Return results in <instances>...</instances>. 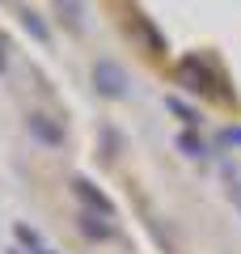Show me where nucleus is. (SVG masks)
Segmentation results:
<instances>
[{"instance_id": "obj_1", "label": "nucleus", "mask_w": 241, "mask_h": 254, "mask_svg": "<svg viewBox=\"0 0 241 254\" xmlns=\"http://www.w3.org/2000/svg\"><path fill=\"white\" fill-rule=\"evenodd\" d=\"M174 81L182 85L186 93H212V85H216V76H212V68H207L199 55H186V60H178V68H174Z\"/></svg>"}, {"instance_id": "obj_11", "label": "nucleus", "mask_w": 241, "mask_h": 254, "mask_svg": "<svg viewBox=\"0 0 241 254\" xmlns=\"http://www.w3.org/2000/svg\"><path fill=\"white\" fill-rule=\"evenodd\" d=\"M220 144H241V127H229V131L220 136Z\"/></svg>"}, {"instance_id": "obj_4", "label": "nucleus", "mask_w": 241, "mask_h": 254, "mask_svg": "<svg viewBox=\"0 0 241 254\" xmlns=\"http://www.w3.org/2000/svg\"><path fill=\"white\" fill-rule=\"evenodd\" d=\"M127 34H131V38H135V43H140L148 55H165V38L157 34V26H152L144 13H135V9L127 13Z\"/></svg>"}, {"instance_id": "obj_8", "label": "nucleus", "mask_w": 241, "mask_h": 254, "mask_svg": "<svg viewBox=\"0 0 241 254\" xmlns=\"http://www.w3.org/2000/svg\"><path fill=\"white\" fill-rule=\"evenodd\" d=\"M21 26H26V30H30V34H34V38H38V43H47V38H51V30H47V21H43V17H38V13H34V9H21Z\"/></svg>"}, {"instance_id": "obj_6", "label": "nucleus", "mask_w": 241, "mask_h": 254, "mask_svg": "<svg viewBox=\"0 0 241 254\" xmlns=\"http://www.w3.org/2000/svg\"><path fill=\"white\" fill-rule=\"evenodd\" d=\"M51 4L72 34H85V0H51Z\"/></svg>"}, {"instance_id": "obj_3", "label": "nucleus", "mask_w": 241, "mask_h": 254, "mask_svg": "<svg viewBox=\"0 0 241 254\" xmlns=\"http://www.w3.org/2000/svg\"><path fill=\"white\" fill-rule=\"evenodd\" d=\"M26 131L38 140V144H47V148H60L63 140H68L63 123L55 115H47V110H30V115H26Z\"/></svg>"}, {"instance_id": "obj_7", "label": "nucleus", "mask_w": 241, "mask_h": 254, "mask_svg": "<svg viewBox=\"0 0 241 254\" xmlns=\"http://www.w3.org/2000/svg\"><path fill=\"white\" fill-rule=\"evenodd\" d=\"M80 229H85V237H98V242H110V237H115L110 216L98 220V212H80Z\"/></svg>"}, {"instance_id": "obj_5", "label": "nucleus", "mask_w": 241, "mask_h": 254, "mask_svg": "<svg viewBox=\"0 0 241 254\" xmlns=\"http://www.w3.org/2000/svg\"><path fill=\"white\" fill-rule=\"evenodd\" d=\"M72 195H76V199L85 203L89 212H102V216H115V203L106 199V190H98L89 178H76V182H72Z\"/></svg>"}, {"instance_id": "obj_12", "label": "nucleus", "mask_w": 241, "mask_h": 254, "mask_svg": "<svg viewBox=\"0 0 241 254\" xmlns=\"http://www.w3.org/2000/svg\"><path fill=\"white\" fill-rule=\"evenodd\" d=\"M4 64H9V55H4V38H0V72H4Z\"/></svg>"}, {"instance_id": "obj_9", "label": "nucleus", "mask_w": 241, "mask_h": 254, "mask_svg": "<svg viewBox=\"0 0 241 254\" xmlns=\"http://www.w3.org/2000/svg\"><path fill=\"white\" fill-rule=\"evenodd\" d=\"M178 148H182L186 157H203V153H207V144H203L199 136H190V131H186V136H178Z\"/></svg>"}, {"instance_id": "obj_2", "label": "nucleus", "mask_w": 241, "mask_h": 254, "mask_svg": "<svg viewBox=\"0 0 241 254\" xmlns=\"http://www.w3.org/2000/svg\"><path fill=\"white\" fill-rule=\"evenodd\" d=\"M127 72L119 68L115 60H98L93 64V89L102 93V98H110V102H123L127 98Z\"/></svg>"}, {"instance_id": "obj_10", "label": "nucleus", "mask_w": 241, "mask_h": 254, "mask_svg": "<svg viewBox=\"0 0 241 254\" xmlns=\"http://www.w3.org/2000/svg\"><path fill=\"white\" fill-rule=\"evenodd\" d=\"M170 110H178V119H182V123H190V127L199 123V115H195V110H186L182 102H170Z\"/></svg>"}]
</instances>
